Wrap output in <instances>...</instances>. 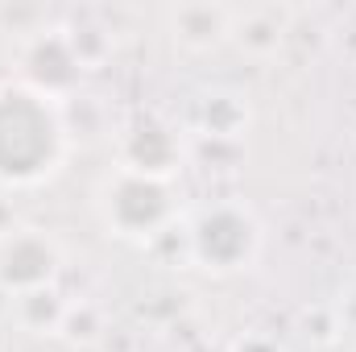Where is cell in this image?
<instances>
[{
    "mask_svg": "<svg viewBox=\"0 0 356 352\" xmlns=\"http://www.w3.org/2000/svg\"><path fill=\"white\" fill-rule=\"evenodd\" d=\"M58 116L42 91L0 88V178L29 182L58 158Z\"/></svg>",
    "mask_w": 356,
    "mask_h": 352,
    "instance_id": "obj_1",
    "label": "cell"
},
{
    "mask_svg": "<svg viewBox=\"0 0 356 352\" xmlns=\"http://www.w3.org/2000/svg\"><path fill=\"white\" fill-rule=\"evenodd\" d=\"M195 249H199L203 262L216 265V269L241 265L249 257V249H253V224H249V216H241L232 207H220V211L203 216L199 228H195Z\"/></svg>",
    "mask_w": 356,
    "mask_h": 352,
    "instance_id": "obj_2",
    "label": "cell"
},
{
    "mask_svg": "<svg viewBox=\"0 0 356 352\" xmlns=\"http://www.w3.org/2000/svg\"><path fill=\"white\" fill-rule=\"evenodd\" d=\"M166 211H170V195L149 175H124L112 191V220L124 232H149L166 220Z\"/></svg>",
    "mask_w": 356,
    "mask_h": 352,
    "instance_id": "obj_3",
    "label": "cell"
},
{
    "mask_svg": "<svg viewBox=\"0 0 356 352\" xmlns=\"http://www.w3.org/2000/svg\"><path fill=\"white\" fill-rule=\"evenodd\" d=\"M58 265V253L46 237L38 232H13L4 245H0V282L13 286V290H29V286H42Z\"/></svg>",
    "mask_w": 356,
    "mask_h": 352,
    "instance_id": "obj_4",
    "label": "cell"
},
{
    "mask_svg": "<svg viewBox=\"0 0 356 352\" xmlns=\"http://www.w3.org/2000/svg\"><path fill=\"white\" fill-rule=\"evenodd\" d=\"M25 75H29L33 88H42V91L71 88L75 75H79L75 42H71V38H58V33H42V38L25 50Z\"/></svg>",
    "mask_w": 356,
    "mask_h": 352,
    "instance_id": "obj_5",
    "label": "cell"
},
{
    "mask_svg": "<svg viewBox=\"0 0 356 352\" xmlns=\"http://www.w3.org/2000/svg\"><path fill=\"white\" fill-rule=\"evenodd\" d=\"M232 29V13L228 8H211V4H186L175 13V33H182V42L207 46L220 33Z\"/></svg>",
    "mask_w": 356,
    "mask_h": 352,
    "instance_id": "obj_6",
    "label": "cell"
},
{
    "mask_svg": "<svg viewBox=\"0 0 356 352\" xmlns=\"http://www.w3.org/2000/svg\"><path fill=\"white\" fill-rule=\"evenodd\" d=\"M170 154H175L170 133H166V129H154V125H149V129H137L133 141H129V158H133V170H137V175L154 178V170H166Z\"/></svg>",
    "mask_w": 356,
    "mask_h": 352,
    "instance_id": "obj_7",
    "label": "cell"
}]
</instances>
